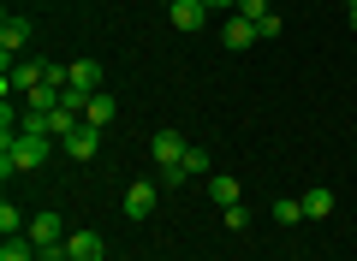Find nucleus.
Here are the masks:
<instances>
[{"mask_svg":"<svg viewBox=\"0 0 357 261\" xmlns=\"http://www.w3.org/2000/svg\"><path fill=\"white\" fill-rule=\"evenodd\" d=\"M185 178H208V155L203 149H185V161H178V184Z\"/></svg>","mask_w":357,"mask_h":261,"instance_id":"obj_15","label":"nucleus"},{"mask_svg":"<svg viewBox=\"0 0 357 261\" xmlns=\"http://www.w3.org/2000/svg\"><path fill=\"white\" fill-rule=\"evenodd\" d=\"M268 13H274V6H268V0H238V18H250V24H262Z\"/></svg>","mask_w":357,"mask_h":261,"instance_id":"obj_19","label":"nucleus"},{"mask_svg":"<svg viewBox=\"0 0 357 261\" xmlns=\"http://www.w3.org/2000/svg\"><path fill=\"white\" fill-rule=\"evenodd\" d=\"M24 42H30V18H24V13H13L6 24H0V60L13 65V54L24 48Z\"/></svg>","mask_w":357,"mask_h":261,"instance_id":"obj_5","label":"nucleus"},{"mask_svg":"<svg viewBox=\"0 0 357 261\" xmlns=\"http://www.w3.org/2000/svg\"><path fill=\"white\" fill-rule=\"evenodd\" d=\"M220 42H227L232 54H244L250 42H262V36H256V24H250V18H238V13H232V18H227V30H220Z\"/></svg>","mask_w":357,"mask_h":261,"instance_id":"obj_10","label":"nucleus"},{"mask_svg":"<svg viewBox=\"0 0 357 261\" xmlns=\"http://www.w3.org/2000/svg\"><path fill=\"white\" fill-rule=\"evenodd\" d=\"M304 214H310V220H328V214H333V190L328 184H310L304 190Z\"/></svg>","mask_w":357,"mask_h":261,"instance_id":"obj_14","label":"nucleus"},{"mask_svg":"<svg viewBox=\"0 0 357 261\" xmlns=\"http://www.w3.org/2000/svg\"><path fill=\"white\" fill-rule=\"evenodd\" d=\"M191 143L178 137V131H155V166H161V184H178V161H185Z\"/></svg>","mask_w":357,"mask_h":261,"instance_id":"obj_3","label":"nucleus"},{"mask_svg":"<svg viewBox=\"0 0 357 261\" xmlns=\"http://www.w3.org/2000/svg\"><path fill=\"white\" fill-rule=\"evenodd\" d=\"M114 113H119V101H114V95L102 89V95H89V107H84V125H96V131H107V125H114Z\"/></svg>","mask_w":357,"mask_h":261,"instance_id":"obj_12","label":"nucleus"},{"mask_svg":"<svg viewBox=\"0 0 357 261\" xmlns=\"http://www.w3.org/2000/svg\"><path fill=\"white\" fill-rule=\"evenodd\" d=\"M126 214L131 220H149L155 214V178H137V184L126 190Z\"/></svg>","mask_w":357,"mask_h":261,"instance_id":"obj_7","label":"nucleus"},{"mask_svg":"<svg viewBox=\"0 0 357 261\" xmlns=\"http://www.w3.org/2000/svg\"><path fill=\"white\" fill-rule=\"evenodd\" d=\"M167 18H173V30H203L208 24V6H203V0H167Z\"/></svg>","mask_w":357,"mask_h":261,"instance_id":"obj_4","label":"nucleus"},{"mask_svg":"<svg viewBox=\"0 0 357 261\" xmlns=\"http://www.w3.org/2000/svg\"><path fill=\"white\" fill-rule=\"evenodd\" d=\"M0 261H42V249L30 244V232H18V237H6V244H0Z\"/></svg>","mask_w":357,"mask_h":261,"instance_id":"obj_13","label":"nucleus"},{"mask_svg":"<svg viewBox=\"0 0 357 261\" xmlns=\"http://www.w3.org/2000/svg\"><path fill=\"white\" fill-rule=\"evenodd\" d=\"M345 6H357V0H345Z\"/></svg>","mask_w":357,"mask_h":261,"instance_id":"obj_23","label":"nucleus"},{"mask_svg":"<svg viewBox=\"0 0 357 261\" xmlns=\"http://www.w3.org/2000/svg\"><path fill=\"white\" fill-rule=\"evenodd\" d=\"M220 220H227V226H232V232H244V226H250V214H244V208H238V202H232V208H220Z\"/></svg>","mask_w":357,"mask_h":261,"instance_id":"obj_20","label":"nucleus"},{"mask_svg":"<svg viewBox=\"0 0 357 261\" xmlns=\"http://www.w3.org/2000/svg\"><path fill=\"white\" fill-rule=\"evenodd\" d=\"M36 84H48V65H42V60H18V65H6V77H0V95H6V101L30 95Z\"/></svg>","mask_w":357,"mask_h":261,"instance_id":"obj_2","label":"nucleus"},{"mask_svg":"<svg viewBox=\"0 0 357 261\" xmlns=\"http://www.w3.org/2000/svg\"><path fill=\"white\" fill-rule=\"evenodd\" d=\"M24 226H30V220H24V214L13 208V202H0V232H6V237H18Z\"/></svg>","mask_w":357,"mask_h":261,"instance_id":"obj_18","label":"nucleus"},{"mask_svg":"<svg viewBox=\"0 0 357 261\" xmlns=\"http://www.w3.org/2000/svg\"><path fill=\"white\" fill-rule=\"evenodd\" d=\"M66 89H77V95H102V65L96 60H72V84Z\"/></svg>","mask_w":357,"mask_h":261,"instance_id":"obj_9","label":"nucleus"},{"mask_svg":"<svg viewBox=\"0 0 357 261\" xmlns=\"http://www.w3.org/2000/svg\"><path fill=\"white\" fill-rule=\"evenodd\" d=\"M208 196H215L220 208H232V202H238L244 190H238V178H208Z\"/></svg>","mask_w":357,"mask_h":261,"instance_id":"obj_17","label":"nucleus"},{"mask_svg":"<svg viewBox=\"0 0 357 261\" xmlns=\"http://www.w3.org/2000/svg\"><path fill=\"white\" fill-rule=\"evenodd\" d=\"M48 149L54 137H42V131H18V137L0 143V173L13 178V173H42L48 166Z\"/></svg>","mask_w":357,"mask_h":261,"instance_id":"obj_1","label":"nucleus"},{"mask_svg":"<svg viewBox=\"0 0 357 261\" xmlns=\"http://www.w3.org/2000/svg\"><path fill=\"white\" fill-rule=\"evenodd\" d=\"M345 18H351V30H357V6H351V13H345Z\"/></svg>","mask_w":357,"mask_h":261,"instance_id":"obj_22","label":"nucleus"},{"mask_svg":"<svg viewBox=\"0 0 357 261\" xmlns=\"http://www.w3.org/2000/svg\"><path fill=\"white\" fill-rule=\"evenodd\" d=\"M208 13H238V0H203Z\"/></svg>","mask_w":357,"mask_h":261,"instance_id":"obj_21","label":"nucleus"},{"mask_svg":"<svg viewBox=\"0 0 357 261\" xmlns=\"http://www.w3.org/2000/svg\"><path fill=\"white\" fill-rule=\"evenodd\" d=\"M66 261H107V244L96 232H72L66 237Z\"/></svg>","mask_w":357,"mask_h":261,"instance_id":"obj_6","label":"nucleus"},{"mask_svg":"<svg viewBox=\"0 0 357 261\" xmlns=\"http://www.w3.org/2000/svg\"><path fill=\"white\" fill-rule=\"evenodd\" d=\"M274 220H280V226H298V220H310V214H304V196H280V202H274Z\"/></svg>","mask_w":357,"mask_h":261,"instance_id":"obj_16","label":"nucleus"},{"mask_svg":"<svg viewBox=\"0 0 357 261\" xmlns=\"http://www.w3.org/2000/svg\"><path fill=\"white\" fill-rule=\"evenodd\" d=\"M60 149L72 155V161H89V155L102 149V131H96V125H77V131H72V137L60 143Z\"/></svg>","mask_w":357,"mask_h":261,"instance_id":"obj_8","label":"nucleus"},{"mask_svg":"<svg viewBox=\"0 0 357 261\" xmlns=\"http://www.w3.org/2000/svg\"><path fill=\"white\" fill-rule=\"evenodd\" d=\"M60 101H66V89H60V84H36V89L24 95V113H42V119H48Z\"/></svg>","mask_w":357,"mask_h":261,"instance_id":"obj_11","label":"nucleus"}]
</instances>
